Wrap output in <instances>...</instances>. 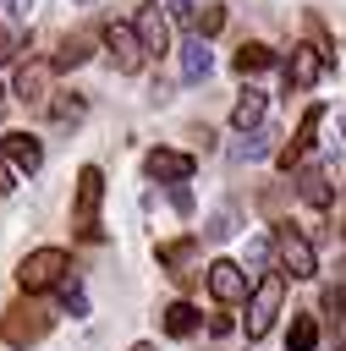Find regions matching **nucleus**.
<instances>
[{"label":"nucleus","instance_id":"f257e3e1","mask_svg":"<svg viewBox=\"0 0 346 351\" xmlns=\"http://www.w3.org/2000/svg\"><path fill=\"white\" fill-rule=\"evenodd\" d=\"M66 269H71V258H66L60 247H38V252H27V258H22L16 285H22V296H38V291L66 285Z\"/></svg>","mask_w":346,"mask_h":351},{"label":"nucleus","instance_id":"f03ea898","mask_svg":"<svg viewBox=\"0 0 346 351\" xmlns=\"http://www.w3.org/2000/svg\"><path fill=\"white\" fill-rule=\"evenodd\" d=\"M0 335H5V346L27 351L33 340H44V335H49V313H44L38 302H11V307H5V318H0Z\"/></svg>","mask_w":346,"mask_h":351},{"label":"nucleus","instance_id":"7ed1b4c3","mask_svg":"<svg viewBox=\"0 0 346 351\" xmlns=\"http://www.w3.org/2000/svg\"><path fill=\"white\" fill-rule=\"evenodd\" d=\"M280 302H286V274H264V280L253 285V302H247V340H264V335H269Z\"/></svg>","mask_w":346,"mask_h":351},{"label":"nucleus","instance_id":"20e7f679","mask_svg":"<svg viewBox=\"0 0 346 351\" xmlns=\"http://www.w3.org/2000/svg\"><path fill=\"white\" fill-rule=\"evenodd\" d=\"M275 252H280V274H291V280H313V274H319V258H313V241H308L302 230H291V225H280V230H275Z\"/></svg>","mask_w":346,"mask_h":351},{"label":"nucleus","instance_id":"39448f33","mask_svg":"<svg viewBox=\"0 0 346 351\" xmlns=\"http://www.w3.org/2000/svg\"><path fill=\"white\" fill-rule=\"evenodd\" d=\"M99 197H104V176H99V165H82L77 170V208H71V219H77V230L88 236V241H99Z\"/></svg>","mask_w":346,"mask_h":351},{"label":"nucleus","instance_id":"423d86ee","mask_svg":"<svg viewBox=\"0 0 346 351\" xmlns=\"http://www.w3.org/2000/svg\"><path fill=\"white\" fill-rule=\"evenodd\" d=\"M104 44H110V60H115V71H121V77H137V71H143L148 49H143L137 27H126V22H110V27H104Z\"/></svg>","mask_w":346,"mask_h":351},{"label":"nucleus","instance_id":"0eeeda50","mask_svg":"<svg viewBox=\"0 0 346 351\" xmlns=\"http://www.w3.org/2000/svg\"><path fill=\"white\" fill-rule=\"evenodd\" d=\"M209 291H214V302H220V307L247 302V269H242V263H231V258H214V263H209Z\"/></svg>","mask_w":346,"mask_h":351},{"label":"nucleus","instance_id":"6e6552de","mask_svg":"<svg viewBox=\"0 0 346 351\" xmlns=\"http://www.w3.org/2000/svg\"><path fill=\"white\" fill-rule=\"evenodd\" d=\"M0 159H5L11 170L33 176V170L44 165V148H38V137H27V132H5V137H0Z\"/></svg>","mask_w":346,"mask_h":351},{"label":"nucleus","instance_id":"1a4fd4ad","mask_svg":"<svg viewBox=\"0 0 346 351\" xmlns=\"http://www.w3.org/2000/svg\"><path fill=\"white\" fill-rule=\"evenodd\" d=\"M324 66H330V60H324L313 44H297V49H291V66H286V88H297V93L313 88V82L324 77Z\"/></svg>","mask_w":346,"mask_h":351},{"label":"nucleus","instance_id":"9d476101","mask_svg":"<svg viewBox=\"0 0 346 351\" xmlns=\"http://www.w3.org/2000/svg\"><path fill=\"white\" fill-rule=\"evenodd\" d=\"M143 170H148L154 181H170V186H176V181L192 176V154H181V148H154V154L143 159Z\"/></svg>","mask_w":346,"mask_h":351},{"label":"nucleus","instance_id":"9b49d317","mask_svg":"<svg viewBox=\"0 0 346 351\" xmlns=\"http://www.w3.org/2000/svg\"><path fill=\"white\" fill-rule=\"evenodd\" d=\"M137 38H143L148 55H170V22L159 16V5H143V16H137Z\"/></svg>","mask_w":346,"mask_h":351},{"label":"nucleus","instance_id":"f8f14e48","mask_svg":"<svg viewBox=\"0 0 346 351\" xmlns=\"http://www.w3.org/2000/svg\"><path fill=\"white\" fill-rule=\"evenodd\" d=\"M49 71H55V66H44V60L22 66V71H16V99H22V104H44V99H49Z\"/></svg>","mask_w":346,"mask_h":351},{"label":"nucleus","instance_id":"ddd939ff","mask_svg":"<svg viewBox=\"0 0 346 351\" xmlns=\"http://www.w3.org/2000/svg\"><path fill=\"white\" fill-rule=\"evenodd\" d=\"M264 115H269V99H264L258 88H247V93L231 104V126H236V132H258V126H264Z\"/></svg>","mask_w":346,"mask_h":351},{"label":"nucleus","instance_id":"4468645a","mask_svg":"<svg viewBox=\"0 0 346 351\" xmlns=\"http://www.w3.org/2000/svg\"><path fill=\"white\" fill-rule=\"evenodd\" d=\"M319 121H324V110H319V104H313V110H308V115L297 121V137H291V143L280 148V165H286V170H291V165H297V159H302V154L313 148V137H319Z\"/></svg>","mask_w":346,"mask_h":351},{"label":"nucleus","instance_id":"2eb2a0df","mask_svg":"<svg viewBox=\"0 0 346 351\" xmlns=\"http://www.w3.org/2000/svg\"><path fill=\"white\" fill-rule=\"evenodd\" d=\"M192 252H198V241H192V236H181V241H159V263L170 269V280H181V285L192 280V269H187V263H192Z\"/></svg>","mask_w":346,"mask_h":351},{"label":"nucleus","instance_id":"dca6fc26","mask_svg":"<svg viewBox=\"0 0 346 351\" xmlns=\"http://www.w3.org/2000/svg\"><path fill=\"white\" fill-rule=\"evenodd\" d=\"M209 66H214L209 44H203V38H187V44H181V77H187V82H203Z\"/></svg>","mask_w":346,"mask_h":351},{"label":"nucleus","instance_id":"f3484780","mask_svg":"<svg viewBox=\"0 0 346 351\" xmlns=\"http://www.w3.org/2000/svg\"><path fill=\"white\" fill-rule=\"evenodd\" d=\"M297 197H302L308 208H330V181H324V170H302V176H297Z\"/></svg>","mask_w":346,"mask_h":351},{"label":"nucleus","instance_id":"a211bd4d","mask_svg":"<svg viewBox=\"0 0 346 351\" xmlns=\"http://www.w3.org/2000/svg\"><path fill=\"white\" fill-rule=\"evenodd\" d=\"M192 329H198V307H192V302H170V307H165V335H170V340H187Z\"/></svg>","mask_w":346,"mask_h":351},{"label":"nucleus","instance_id":"6ab92c4d","mask_svg":"<svg viewBox=\"0 0 346 351\" xmlns=\"http://www.w3.org/2000/svg\"><path fill=\"white\" fill-rule=\"evenodd\" d=\"M231 66H236L242 77H253V71H264V66H275V49H269V44H242Z\"/></svg>","mask_w":346,"mask_h":351},{"label":"nucleus","instance_id":"aec40b11","mask_svg":"<svg viewBox=\"0 0 346 351\" xmlns=\"http://www.w3.org/2000/svg\"><path fill=\"white\" fill-rule=\"evenodd\" d=\"M319 346V318L313 313H297L291 318V351H313Z\"/></svg>","mask_w":346,"mask_h":351},{"label":"nucleus","instance_id":"412c9836","mask_svg":"<svg viewBox=\"0 0 346 351\" xmlns=\"http://www.w3.org/2000/svg\"><path fill=\"white\" fill-rule=\"evenodd\" d=\"M88 55H93V49H88V38L77 33V38H66V44L55 49V71H71V66H82Z\"/></svg>","mask_w":346,"mask_h":351},{"label":"nucleus","instance_id":"4be33fe9","mask_svg":"<svg viewBox=\"0 0 346 351\" xmlns=\"http://www.w3.org/2000/svg\"><path fill=\"white\" fill-rule=\"evenodd\" d=\"M269 148H275V132H269V126H258V132H247V137L236 143V159H264Z\"/></svg>","mask_w":346,"mask_h":351},{"label":"nucleus","instance_id":"5701e85b","mask_svg":"<svg viewBox=\"0 0 346 351\" xmlns=\"http://www.w3.org/2000/svg\"><path fill=\"white\" fill-rule=\"evenodd\" d=\"M341 307H346V291H335V285H330V291L319 296V313H324V324H330V329L341 324Z\"/></svg>","mask_w":346,"mask_h":351},{"label":"nucleus","instance_id":"b1692460","mask_svg":"<svg viewBox=\"0 0 346 351\" xmlns=\"http://www.w3.org/2000/svg\"><path fill=\"white\" fill-rule=\"evenodd\" d=\"M225 27V5H203L198 11V38H209V33H220Z\"/></svg>","mask_w":346,"mask_h":351},{"label":"nucleus","instance_id":"393cba45","mask_svg":"<svg viewBox=\"0 0 346 351\" xmlns=\"http://www.w3.org/2000/svg\"><path fill=\"white\" fill-rule=\"evenodd\" d=\"M82 110H88V104H82L77 93H66V99H55V104H49V115H55V121H82Z\"/></svg>","mask_w":346,"mask_h":351},{"label":"nucleus","instance_id":"a878e982","mask_svg":"<svg viewBox=\"0 0 346 351\" xmlns=\"http://www.w3.org/2000/svg\"><path fill=\"white\" fill-rule=\"evenodd\" d=\"M60 307H66L71 318H82V313H88V296H82L77 285H60Z\"/></svg>","mask_w":346,"mask_h":351},{"label":"nucleus","instance_id":"bb28decb","mask_svg":"<svg viewBox=\"0 0 346 351\" xmlns=\"http://www.w3.org/2000/svg\"><path fill=\"white\" fill-rule=\"evenodd\" d=\"M231 230H236V214H231V208H220V214L209 219V241H220V236H231Z\"/></svg>","mask_w":346,"mask_h":351},{"label":"nucleus","instance_id":"cd10ccee","mask_svg":"<svg viewBox=\"0 0 346 351\" xmlns=\"http://www.w3.org/2000/svg\"><path fill=\"white\" fill-rule=\"evenodd\" d=\"M269 247H275L269 236H253V241H247V263H253V269H264V263H269Z\"/></svg>","mask_w":346,"mask_h":351},{"label":"nucleus","instance_id":"c85d7f7f","mask_svg":"<svg viewBox=\"0 0 346 351\" xmlns=\"http://www.w3.org/2000/svg\"><path fill=\"white\" fill-rule=\"evenodd\" d=\"M165 11H170L176 22H198V0H165Z\"/></svg>","mask_w":346,"mask_h":351},{"label":"nucleus","instance_id":"c756f323","mask_svg":"<svg viewBox=\"0 0 346 351\" xmlns=\"http://www.w3.org/2000/svg\"><path fill=\"white\" fill-rule=\"evenodd\" d=\"M170 203H176V214H192V192H187V186H181V181H176V186H170Z\"/></svg>","mask_w":346,"mask_h":351},{"label":"nucleus","instance_id":"7c9ffc66","mask_svg":"<svg viewBox=\"0 0 346 351\" xmlns=\"http://www.w3.org/2000/svg\"><path fill=\"white\" fill-rule=\"evenodd\" d=\"M0 5H5V11H11V16H16V22H27V16H33V5H38V0H0Z\"/></svg>","mask_w":346,"mask_h":351},{"label":"nucleus","instance_id":"2f4dec72","mask_svg":"<svg viewBox=\"0 0 346 351\" xmlns=\"http://www.w3.org/2000/svg\"><path fill=\"white\" fill-rule=\"evenodd\" d=\"M11 55H16V33L0 22V60H11Z\"/></svg>","mask_w":346,"mask_h":351},{"label":"nucleus","instance_id":"473e14b6","mask_svg":"<svg viewBox=\"0 0 346 351\" xmlns=\"http://www.w3.org/2000/svg\"><path fill=\"white\" fill-rule=\"evenodd\" d=\"M341 236H346V214H341Z\"/></svg>","mask_w":346,"mask_h":351},{"label":"nucleus","instance_id":"72a5a7b5","mask_svg":"<svg viewBox=\"0 0 346 351\" xmlns=\"http://www.w3.org/2000/svg\"><path fill=\"white\" fill-rule=\"evenodd\" d=\"M341 137H346V115H341Z\"/></svg>","mask_w":346,"mask_h":351},{"label":"nucleus","instance_id":"f704fd0d","mask_svg":"<svg viewBox=\"0 0 346 351\" xmlns=\"http://www.w3.org/2000/svg\"><path fill=\"white\" fill-rule=\"evenodd\" d=\"M132 351H154V346H132Z\"/></svg>","mask_w":346,"mask_h":351},{"label":"nucleus","instance_id":"c9c22d12","mask_svg":"<svg viewBox=\"0 0 346 351\" xmlns=\"http://www.w3.org/2000/svg\"><path fill=\"white\" fill-rule=\"evenodd\" d=\"M77 5H93V0H77Z\"/></svg>","mask_w":346,"mask_h":351},{"label":"nucleus","instance_id":"e433bc0d","mask_svg":"<svg viewBox=\"0 0 346 351\" xmlns=\"http://www.w3.org/2000/svg\"><path fill=\"white\" fill-rule=\"evenodd\" d=\"M0 104H5V88H0Z\"/></svg>","mask_w":346,"mask_h":351}]
</instances>
